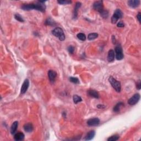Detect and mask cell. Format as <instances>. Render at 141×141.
<instances>
[{"label": "cell", "mask_w": 141, "mask_h": 141, "mask_svg": "<svg viewBox=\"0 0 141 141\" xmlns=\"http://www.w3.org/2000/svg\"><path fill=\"white\" fill-rule=\"evenodd\" d=\"M115 53L116 58L117 60H121L123 58V54L122 49L120 45H118L115 47Z\"/></svg>", "instance_id": "5b68a950"}, {"label": "cell", "mask_w": 141, "mask_h": 141, "mask_svg": "<svg viewBox=\"0 0 141 141\" xmlns=\"http://www.w3.org/2000/svg\"><path fill=\"white\" fill-rule=\"evenodd\" d=\"M109 81L111 84L112 87L114 88V89L117 91V92H120L121 89V83L119 81H117L116 79L114 78L113 77L110 76L109 78Z\"/></svg>", "instance_id": "3957f363"}, {"label": "cell", "mask_w": 141, "mask_h": 141, "mask_svg": "<svg viewBox=\"0 0 141 141\" xmlns=\"http://www.w3.org/2000/svg\"><path fill=\"white\" fill-rule=\"evenodd\" d=\"M52 34L55 37L58 38L60 41H64L65 39V35L62 28L56 27L52 31Z\"/></svg>", "instance_id": "7a4b0ae2"}, {"label": "cell", "mask_w": 141, "mask_h": 141, "mask_svg": "<svg viewBox=\"0 0 141 141\" xmlns=\"http://www.w3.org/2000/svg\"><path fill=\"white\" fill-rule=\"evenodd\" d=\"M141 13H140V12H139V13H138V14H137V19L138 20L139 22H140V23H141Z\"/></svg>", "instance_id": "1f68e13d"}, {"label": "cell", "mask_w": 141, "mask_h": 141, "mask_svg": "<svg viewBox=\"0 0 141 141\" xmlns=\"http://www.w3.org/2000/svg\"><path fill=\"white\" fill-rule=\"evenodd\" d=\"M123 16V13L120 9H116L113 16L111 17V23L112 24H115L119 19L121 18Z\"/></svg>", "instance_id": "277c9868"}, {"label": "cell", "mask_w": 141, "mask_h": 141, "mask_svg": "<svg viewBox=\"0 0 141 141\" xmlns=\"http://www.w3.org/2000/svg\"><path fill=\"white\" fill-rule=\"evenodd\" d=\"M124 105V104L122 102H120V103H118L116 105L114 106V111L115 112H118L120 111V110L121 108L122 107V106Z\"/></svg>", "instance_id": "d6986e66"}, {"label": "cell", "mask_w": 141, "mask_h": 141, "mask_svg": "<svg viewBox=\"0 0 141 141\" xmlns=\"http://www.w3.org/2000/svg\"><path fill=\"white\" fill-rule=\"evenodd\" d=\"M100 105L101 106H100L98 105L97 106V107H98V108H100V109H104V108H105V106H104V105Z\"/></svg>", "instance_id": "836d02e7"}, {"label": "cell", "mask_w": 141, "mask_h": 141, "mask_svg": "<svg viewBox=\"0 0 141 141\" xmlns=\"http://www.w3.org/2000/svg\"><path fill=\"white\" fill-rule=\"evenodd\" d=\"M141 82L140 80H139V81L136 83V88H137V89L140 90V89H141Z\"/></svg>", "instance_id": "f546056e"}, {"label": "cell", "mask_w": 141, "mask_h": 141, "mask_svg": "<svg viewBox=\"0 0 141 141\" xmlns=\"http://www.w3.org/2000/svg\"><path fill=\"white\" fill-rule=\"evenodd\" d=\"M115 59V54H114V51L113 50H109L108 52V60L109 62H113Z\"/></svg>", "instance_id": "9a60e30c"}, {"label": "cell", "mask_w": 141, "mask_h": 141, "mask_svg": "<svg viewBox=\"0 0 141 141\" xmlns=\"http://www.w3.org/2000/svg\"><path fill=\"white\" fill-rule=\"evenodd\" d=\"M93 8L95 10L100 13L104 9L103 2L102 1H96L93 4Z\"/></svg>", "instance_id": "52a82bcc"}, {"label": "cell", "mask_w": 141, "mask_h": 141, "mask_svg": "<svg viewBox=\"0 0 141 141\" xmlns=\"http://www.w3.org/2000/svg\"><path fill=\"white\" fill-rule=\"evenodd\" d=\"M98 34L96 33H92L89 34L88 36V39L89 40H93L96 39V38H98Z\"/></svg>", "instance_id": "ffe728a7"}, {"label": "cell", "mask_w": 141, "mask_h": 141, "mask_svg": "<svg viewBox=\"0 0 141 141\" xmlns=\"http://www.w3.org/2000/svg\"><path fill=\"white\" fill-rule=\"evenodd\" d=\"M77 37L78 38V39H79L82 41H85V39H86V37H85V34L82 33L78 34Z\"/></svg>", "instance_id": "603a6c76"}, {"label": "cell", "mask_w": 141, "mask_h": 141, "mask_svg": "<svg viewBox=\"0 0 141 141\" xmlns=\"http://www.w3.org/2000/svg\"><path fill=\"white\" fill-rule=\"evenodd\" d=\"M14 17H15V19H16L18 21H19V22H24V20L23 19V18H22V17L21 16L20 14H16L14 15Z\"/></svg>", "instance_id": "484cf974"}, {"label": "cell", "mask_w": 141, "mask_h": 141, "mask_svg": "<svg viewBox=\"0 0 141 141\" xmlns=\"http://www.w3.org/2000/svg\"><path fill=\"white\" fill-rule=\"evenodd\" d=\"M140 95L137 93L131 97L128 101V103L130 105H135L139 102L140 99Z\"/></svg>", "instance_id": "8992f818"}, {"label": "cell", "mask_w": 141, "mask_h": 141, "mask_svg": "<svg viewBox=\"0 0 141 141\" xmlns=\"http://www.w3.org/2000/svg\"><path fill=\"white\" fill-rule=\"evenodd\" d=\"M68 51L70 54H72L74 52V51H75V47L73 46H69L68 47Z\"/></svg>", "instance_id": "f1b7e54d"}, {"label": "cell", "mask_w": 141, "mask_h": 141, "mask_svg": "<svg viewBox=\"0 0 141 141\" xmlns=\"http://www.w3.org/2000/svg\"><path fill=\"white\" fill-rule=\"evenodd\" d=\"M18 126V121H15L13 123V124L11 126V134H14L16 133L17 127Z\"/></svg>", "instance_id": "ac0fdd59"}, {"label": "cell", "mask_w": 141, "mask_h": 141, "mask_svg": "<svg viewBox=\"0 0 141 141\" xmlns=\"http://www.w3.org/2000/svg\"><path fill=\"white\" fill-rule=\"evenodd\" d=\"M100 14L103 18H106L107 17H108V15H109V13L107 11H105L103 9L102 11H101L100 12Z\"/></svg>", "instance_id": "cb8c5ba5"}, {"label": "cell", "mask_w": 141, "mask_h": 141, "mask_svg": "<svg viewBox=\"0 0 141 141\" xmlns=\"http://www.w3.org/2000/svg\"><path fill=\"white\" fill-rule=\"evenodd\" d=\"M95 135H96V132H95L94 131H90V132H89L87 133V135L85 136L84 140L85 141H90L92 139L94 138L95 136Z\"/></svg>", "instance_id": "e0dca14e"}, {"label": "cell", "mask_w": 141, "mask_h": 141, "mask_svg": "<svg viewBox=\"0 0 141 141\" xmlns=\"http://www.w3.org/2000/svg\"><path fill=\"white\" fill-rule=\"evenodd\" d=\"M22 9L25 11H30L32 9H35V10L41 11L42 12H44L45 11L46 6L43 3H41L39 1V2L37 3H30V4H24L21 7Z\"/></svg>", "instance_id": "6da1fadb"}, {"label": "cell", "mask_w": 141, "mask_h": 141, "mask_svg": "<svg viewBox=\"0 0 141 141\" xmlns=\"http://www.w3.org/2000/svg\"><path fill=\"white\" fill-rule=\"evenodd\" d=\"M119 139V136H117V135H115V136H112L110 137L108 139V141H117Z\"/></svg>", "instance_id": "4316f807"}, {"label": "cell", "mask_w": 141, "mask_h": 141, "mask_svg": "<svg viewBox=\"0 0 141 141\" xmlns=\"http://www.w3.org/2000/svg\"><path fill=\"white\" fill-rule=\"evenodd\" d=\"M88 94L90 96L92 97V98H94L96 99H98L99 97L98 93L96 91L94 90H91V89H90V90L88 91Z\"/></svg>", "instance_id": "2e32d148"}, {"label": "cell", "mask_w": 141, "mask_h": 141, "mask_svg": "<svg viewBox=\"0 0 141 141\" xmlns=\"http://www.w3.org/2000/svg\"><path fill=\"white\" fill-rule=\"evenodd\" d=\"M24 137H25V136H24L23 133H22L21 132H18L14 135V138L15 140L17 141H22V140H24Z\"/></svg>", "instance_id": "4fadbf2b"}, {"label": "cell", "mask_w": 141, "mask_h": 141, "mask_svg": "<svg viewBox=\"0 0 141 141\" xmlns=\"http://www.w3.org/2000/svg\"><path fill=\"white\" fill-rule=\"evenodd\" d=\"M81 3L79 2H76L75 9H74V12H73V18H77V16H78V9L80 8V7L81 6Z\"/></svg>", "instance_id": "5bb4252c"}, {"label": "cell", "mask_w": 141, "mask_h": 141, "mask_svg": "<svg viewBox=\"0 0 141 141\" xmlns=\"http://www.w3.org/2000/svg\"><path fill=\"white\" fill-rule=\"evenodd\" d=\"M58 2L60 5H68L71 3L72 1L69 0H61V1H58Z\"/></svg>", "instance_id": "d4e9b609"}, {"label": "cell", "mask_w": 141, "mask_h": 141, "mask_svg": "<svg viewBox=\"0 0 141 141\" xmlns=\"http://www.w3.org/2000/svg\"><path fill=\"white\" fill-rule=\"evenodd\" d=\"M48 77L51 83H54L57 77V73L54 70H49L48 72Z\"/></svg>", "instance_id": "30bf717a"}, {"label": "cell", "mask_w": 141, "mask_h": 141, "mask_svg": "<svg viewBox=\"0 0 141 141\" xmlns=\"http://www.w3.org/2000/svg\"><path fill=\"white\" fill-rule=\"evenodd\" d=\"M112 43H113V44H116V39H115V37H114V35L112 36Z\"/></svg>", "instance_id": "d6a6232c"}, {"label": "cell", "mask_w": 141, "mask_h": 141, "mask_svg": "<svg viewBox=\"0 0 141 141\" xmlns=\"http://www.w3.org/2000/svg\"><path fill=\"white\" fill-rule=\"evenodd\" d=\"M128 5L131 8H136L140 5V1L139 0H130L127 2Z\"/></svg>", "instance_id": "8fae6325"}, {"label": "cell", "mask_w": 141, "mask_h": 141, "mask_svg": "<svg viewBox=\"0 0 141 141\" xmlns=\"http://www.w3.org/2000/svg\"><path fill=\"white\" fill-rule=\"evenodd\" d=\"M70 81L71 82L75 83V84H79V79L76 77H70Z\"/></svg>", "instance_id": "83f0119b"}, {"label": "cell", "mask_w": 141, "mask_h": 141, "mask_svg": "<svg viewBox=\"0 0 141 141\" xmlns=\"http://www.w3.org/2000/svg\"><path fill=\"white\" fill-rule=\"evenodd\" d=\"M29 86V81L28 79H26L25 81H24L21 87V90L20 93L22 94H23L24 93H26V91H27L28 88Z\"/></svg>", "instance_id": "9c48e42d"}, {"label": "cell", "mask_w": 141, "mask_h": 141, "mask_svg": "<svg viewBox=\"0 0 141 141\" xmlns=\"http://www.w3.org/2000/svg\"><path fill=\"white\" fill-rule=\"evenodd\" d=\"M24 129L26 132H31L33 130V126L31 123H26L24 125Z\"/></svg>", "instance_id": "7c38bea8"}, {"label": "cell", "mask_w": 141, "mask_h": 141, "mask_svg": "<svg viewBox=\"0 0 141 141\" xmlns=\"http://www.w3.org/2000/svg\"><path fill=\"white\" fill-rule=\"evenodd\" d=\"M100 120L98 118H92L87 121V124L89 126H96L99 125Z\"/></svg>", "instance_id": "ba28073f"}, {"label": "cell", "mask_w": 141, "mask_h": 141, "mask_svg": "<svg viewBox=\"0 0 141 141\" xmlns=\"http://www.w3.org/2000/svg\"><path fill=\"white\" fill-rule=\"evenodd\" d=\"M117 26L119 28H123V27H124L125 25L122 22H118Z\"/></svg>", "instance_id": "4dcf8cb0"}, {"label": "cell", "mask_w": 141, "mask_h": 141, "mask_svg": "<svg viewBox=\"0 0 141 141\" xmlns=\"http://www.w3.org/2000/svg\"><path fill=\"white\" fill-rule=\"evenodd\" d=\"M73 100L74 103L75 104H77L78 103L81 102L82 101L81 97L77 96V95H75V96H73Z\"/></svg>", "instance_id": "44dd1931"}, {"label": "cell", "mask_w": 141, "mask_h": 141, "mask_svg": "<svg viewBox=\"0 0 141 141\" xmlns=\"http://www.w3.org/2000/svg\"><path fill=\"white\" fill-rule=\"evenodd\" d=\"M45 24L47 26H53L56 24L55 22H54V21L51 19L50 18L47 19V20L45 21Z\"/></svg>", "instance_id": "7402d4cb"}]
</instances>
